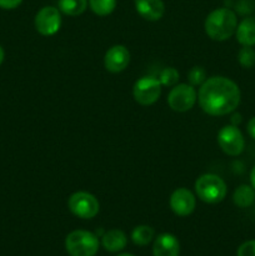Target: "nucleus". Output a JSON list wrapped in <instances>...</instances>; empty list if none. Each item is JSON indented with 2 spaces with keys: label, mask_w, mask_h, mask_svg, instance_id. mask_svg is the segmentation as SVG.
Segmentation results:
<instances>
[{
  "label": "nucleus",
  "mask_w": 255,
  "mask_h": 256,
  "mask_svg": "<svg viewBox=\"0 0 255 256\" xmlns=\"http://www.w3.org/2000/svg\"><path fill=\"white\" fill-rule=\"evenodd\" d=\"M242 92L236 82L225 76H212L200 85L198 102L212 116H222L234 112L240 104Z\"/></svg>",
  "instance_id": "obj_1"
},
{
  "label": "nucleus",
  "mask_w": 255,
  "mask_h": 256,
  "mask_svg": "<svg viewBox=\"0 0 255 256\" xmlns=\"http://www.w3.org/2000/svg\"><path fill=\"white\" fill-rule=\"evenodd\" d=\"M238 28V18L232 10L219 8L210 12L204 22L208 36L215 42H225L235 34Z\"/></svg>",
  "instance_id": "obj_2"
},
{
  "label": "nucleus",
  "mask_w": 255,
  "mask_h": 256,
  "mask_svg": "<svg viewBox=\"0 0 255 256\" xmlns=\"http://www.w3.org/2000/svg\"><path fill=\"white\" fill-rule=\"evenodd\" d=\"M195 192L202 202L218 204L226 196L228 188L224 180L215 174H204L195 182Z\"/></svg>",
  "instance_id": "obj_3"
},
{
  "label": "nucleus",
  "mask_w": 255,
  "mask_h": 256,
  "mask_svg": "<svg viewBox=\"0 0 255 256\" xmlns=\"http://www.w3.org/2000/svg\"><path fill=\"white\" fill-rule=\"evenodd\" d=\"M65 249L70 256H95L99 239L88 230H74L65 239Z\"/></svg>",
  "instance_id": "obj_4"
},
{
  "label": "nucleus",
  "mask_w": 255,
  "mask_h": 256,
  "mask_svg": "<svg viewBox=\"0 0 255 256\" xmlns=\"http://www.w3.org/2000/svg\"><path fill=\"white\" fill-rule=\"evenodd\" d=\"M68 208L75 216L89 220L96 216L100 205L96 198L90 192H76L70 195L69 200H68Z\"/></svg>",
  "instance_id": "obj_5"
},
{
  "label": "nucleus",
  "mask_w": 255,
  "mask_h": 256,
  "mask_svg": "<svg viewBox=\"0 0 255 256\" xmlns=\"http://www.w3.org/2000/svg\"><path fill=\"white\" fill-rule=\"evenodd\" d=\"M162 82L159 79L152 76H142L139 80H136L132 88V95L138 104L144 105H152L159 100L162 95Z\"/></svg>",
  "instance_id": "obj_6"
},
{
  "label": "nucleus",
  "mask_w": 255,
  "mask_h": 256,
  "mask_svg": "<svg viewBox=\"0 0 255 256\" xmlns=\"http://www.w3.org/2000/svg\"><path fill=\"white\" fill-rule=\"evenodd\" d=\"M198 100L196 90L190 84H178L172 86L168 95L170 109L178 112H189Z\"/></svg>",
  "instance_id": "obj_7"
},
{
  "label": "nucleus",
  "mask_w": 255,
  "mask_h": 256,
  "mask_svg": "<svg viewBox=\"0 0 255 256\" xmlns=\"http://www.w3.org/2000/svg\"><path fill=\"white\" fill-rule=\"evenodd\" d=\"M218 144L220 149L229 156H238L245 148V140L242 132L235 125L222 128L218 134Z\"/></svg>",
  "instance_id": "obj_8"
},
{
  "label": "nucleus",
  "mask_w": 255,
  "mask_h": 256,
  "mask_svg": "<svg viewBox=\"0 0 255 256\" xmlns=\"http://www.w3.org/2000/svg\"><path fill=\"white\" fill-rule=\"evenodd\" d=\"M35 29L44 36H52L62 26V14L58 8L44 6L38 12L34 19Z\"/></svg>",
  "instance_id": "obj_9"
},
{
  "label": "nucleus",
  "mask_w": 255,
  "mask_h": 256,
  "mask_svg": "<svg viewBox=\"0 0 255 256\" xmlns=\"http://www.w3.org/2000/svg\"><path fill=\"white\" fill-rule=\"evenodd\" d=\"M170 209L178 216H188L195 210L196 199L189 189L179 188L172 194L169 200Z\"/></svg>",
  "instance_id": "obj_10"
},
{
  "label": "nucleus",
  "mask_w": 255,
  "mask_h": 256,
  "mask_svg": "<svg viewBox=\"0 0 255 256\" xmlns=\"http://www.w3.org/2000/svg\"><path fill=\"white\" fill-rule=\"evenodd\" d=\"M130 62V52L124 45H114L110 48L104 56V66L108 72H122L128 68Z\"/></svg>",
  "instance_id": "obj_11"
},
{
  "label": "nucleus",
  "mask_w": 255,
  "mask_h": 256,
  "mask_svg": "<svg viewBox=\"0 0 255 256\" xmlns=\"http://www.w3.org/2000/svg\"><path fill=\"white\" fill-rule=\"evenodd\" d=\"M134 4L138 14L148 22H158L165 12L162 0H134Z\"/></svg>",
  "instance_id": "obj_12"
},
{
  "label": "nucleus",
  "mask_w": 255,
  "mask_h": 256,
  "mask_svg": "<svg viewBox=\"0 0 255 256\" xmlns=\"http://www.w3.org/2000/svg\"><path fill=\"white\" fill-rule=\"evenodd\" d=\"M180 244L176 236L172 234H160L155 239L152 246V255L154 256H179Z\"/></svg>",
  "instance_id": "obj_13"
},
{
  "label": "nucleus",
  "mask_w": 255,
  "mask_h": 256,
  "mask_svg": "<svg viewBox=\"0 0 255 256\" xmlns=\"http://www.w3.org/2000/svg\"><path fill=\"white\" fill-rule=\"evenodd\" d=\"M236 40L242 46L255 45V16H248L239 22L236 28Z\"/></svg>",
  "instance_id": "obj_14"
},
{
  "label": "nucleus",
  "mask_w": 255,
  "mask_h": 256,
  "mask_svg": "<svg viewBox=\"0 0 255 256\" xmlns=\"http://www.w3.org/2000/svg\"><path fill=\"white\" fill-rule=\"evenodd\" d=\"M126 235L119 229H112L105 232L102 238V244L106 252H122L126 246Z\"/></svg>",
  "instance_id": "obj_15"
},
{
  "label": "nucleus",
  "mask_w": 255,
  "mask_h": 256,
  "mask_svg": "<svg viewBox=\"0 0 255 256\" xmlns=\"http://www.w3.org/2000/svg\"><path fill=\"white\" fill-rule=\"evenodd\" d=\"M232 202L238 208H249L255 202V189L250 185H240L232 194Z\"/></svg>",
  "instance_id": "obj_16"
},
{
  "label": "nucleus",
  "mask_w": 255,
  "mask_h": 256,
  "mask_svg": "<svg viewBox=\"0 0 255 256\" xmlns=\"http://www.w3.org/2000/svg\"><path fill=\"white\" fill-rule=\"evenodd\" d=\"M88 0H59L58 2V9L60 12L69 16H79L86 10Z\"/></svg>",
  "instance_id": "obj_17"
},
{
  "label": "nucleus",
  "mask_w": 255,
  "mask_h": 256,
  "mask_svg": "<svg viewBox=\"0 0 255 256\" xmlns=\"http://www.w3.org/2000/svg\"><path fill=\"white\" fill-rule=\"evenodd\" d=\"M152 238H154V229L149 225H139L132 232V242L139 246H145L152 242Z\"/></svg>",
  "instance_id": "obj_18"
},
{
  "label": "nucleus",
  "mask_w": 255,
  "mask_h": 256,
  "mask_svg": "<svg viewBox=\"0 0 255 256\" xmlns=\"http://www.w3.org/2000/svg\"><path fill=\"white\" fill-rule=\"evenodd\" d=\"M89 6L99 16L110 15L116 8V0H89Z\"/></svg>",
  "instance_id": "obj_19"
},
{
  "label": "nucleus",
  "mask_w": 255,
  "mask_h": 256,
  "mask_svg": "<svg viewBox=\"0 0 255 256\" xmlns=\"http://www.w3.org/2000/svg\"><path fill=\"white\" fill-rule=\"evenodd\" d=\"M238 62L245 69H250L255 65V50L252 46H242L238 52Z\"/></svg>",
  "instance_id": "obj_20"
},
{
  "label": "nucleus",
  "mask_w": 255,
  "mask_h": 256,
  "mask_svg": "<svg viewBox=\"0 0 255 256\" xmlns=\"http://www.w3.org/2000/svg\"><path fill=\"white\" fill-rule=\"evenodd\" d=\"M179 80V72L175 68L169 66L162 70L159 75V82L164 86H174Z\"/></svg>",
  "instance_id": "obj_21"
},
{
  "label": "nucleus",
  "mask_w": 255,
  "mask_h": 256,
  "mask_svg": "<svg viewBox=\"0 0 255 256\" xmlns=\"http://www.w3.org/2000/svg\"><path fill=\"white\" fill-rule=\"evenodd\" d=\"M188 79H189L190 85L192 86H198V85L204 84L206 78V72H205L204 68L202 66H194L190 69V72H188Z\"/></svg>",
  "instance_id": "obj_22"
},
{
  "label": "nucleus",
  "mask_w": 255,
  "mask_h": 256,
  "mask_svg": "<svg viewBox=\"0 0 255 256\" xmlns=\"http://www.w3.org/2000/svg\"><path fill=\"white\" fill-rule=\"evenodd\" d=\"M238 256H255V240L242 242L236 252Z\"/></svg>",
  "instance_id": "obj_23"
},
{
  "label": "nucleus",
  "mask_w": 255,
  "mask_h": 256,
  "mask_svg": "<svg viewBox=\"0 0 255 256\" xmlns=\"http://www.w3.org/2000/svg\"><path fill=\"white\" fill-rule=\"evenodd\" d=\"M22 0H0V8L4 10H12L16 9Z\"/></svg>",
  "instance_id": "obj_24"
},
{
  "label": "nucleus",
  "mask_w": 255,
  "mask_h": 256,
  "mask_svg": "<svg viewBox=\"0 0 255 256\" xmlns=\"http://www.w3.org/2000/svg\"><path fill=\"white\" fill-rule=\"evenodd\" d=\"M246 129H248V132H249L250 136L255 140V116L252 118V119L249 120Z\"/></svg>",
  "instance_id": "obj_25"
},
{
  "label": "nucleus",
  "mask_w": 255,
  "mask_h": 256,
  "mask_svg": "<svg viewBox=\"0 0 255 256\" xmlns=\"http://www.w3.org/2000/svg\"><path fill=\"white\" fill-rule=\"evenodd\" d=\"M240 122H242V115H240V114H235L234 116L232 118V125H235V126H238V125L240 124Z\"/></svg>",
  "instance_id": "obj_26"
},
{
  "label": "nucleus",
  "mask_w": 255,
  "mask_h": 256,
  "mask_svg": "<svg viewBox=\"0 0 255 256\" xmlns=\"http://www.w3.org/2000/svg\"><path fill=\"white\" fill-rule=\"evenodd\" d=\"M250 182H252V186L255 189V166L252 169V172H250Z\"/></svg>",
  "instance_id": "obj_27"
},
{
  "label": "nucleus",
  "mask_w": 255,
  "mask_h": 256,
  "mask_svg": "<svg viewBox=\"0 0 255 256\" xmlns=\"http://www.w3.org/2000/svg\"><path fill=\"white\" fill-rule=\"evenodd\" d=\"M4 58H5L4 49H2V45H0V65H2V62H4Z\"/></svg>",
  "instance_id": "obj_28"
},
{
  "label": "nucleus",
  "mask_w": 255,
  "mask_h": 256,
  "mask_svg": "<svg viewBox=\"0 0 255 256\" xmlns=\"http://www.w3.org/2000/svg\"><path fill=\"white\" fill-rule=\"evenodd\" d=\"M118 256H134V255H132V254H120V255H118Z\"/></svg>",
  "instance_id": "obj_29"
}]
</instances>
